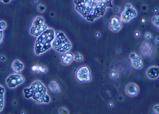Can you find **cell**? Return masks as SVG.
<instances>
[{
  "mask_svg": "<svg viewBox=\"0 0 159 114\" xmlns=\"http://www.w3.org/2000/svg\"><path fill=\"white\" fill-rule=\"evenodd\" d=\"M113 0H75V9L89 22L103 16L109 8L113 7Z\"/></svg>",
  "mask_w": 159,
  "mask_h": 114,
  "instance_id": "obj_1",
  "label": "cell"
},
{
  "mask_svg": "<svg viewBox=\"0 0 159 114\" xmlns=\"http://www.w3.org/2000/svg\"><path fill=\"white\" fill-rule=\"evenodd\" d=\"M47 92L46 87L39 80L34 81L30 87L24 89L25 98H32L38 103H48L50 102V98Z\"/></svg>",
  "mask_w": 159,
  "mask_h": 114,
  "instance_id": "obj_2",
  "label": "cell"
},
{
  "mask_svg": "<svg viewBox=\"0 0 159 114\" xmlns=\"http://www.w3.org/2000/svg\"><path fill=\"white\" fill-rule=\"evenodd\" d=\"M55 35L54 30L52 28H49L38 37L35 44V55L38 56L52 48V43L54 39Z\"/></svg>",
  "mask_w": 159,
  "mask_h": 114,
  "instance_id": "obj_3",
  "label": "cell"
},
{
  "mask_svg": "<svg viewBox=\"0 0 159 114\" xmlns=\"http://www.w3.org/2000/svg\"><path fill=\"white\" fill-rule=\"evenodd\" d=\"M52 47L55 51L63 53L70 50L71 49L72 44L63 32L57 31L55 33V38L52 42Z\"/></svg>",
  "mask_w": 159,
  "mask_h": 114,
  "instance_id": "obj_4",
  "label": "cell"
},
{
  "mask_svg": "<svg viewBox=\"0 0 159 114\" xmlns=\"http://www.w3.org/2000/svg\"><path fill=\"white\" fill-rule=\"evenodd\" d=\"M76 80L81 83H89L92 80L90 68L87 65H83L78 68L75 74Z\"/></svg>",
  "mask_w": 159,
  "mask_h": 114,
  "instance_id": "obj_5",
  "label": "cell"
},
{
  "mask_svg": "<svg viewBox=\"0 0 159 114\" xmlns=\"http://www.w3.org/2000/svg\"><path fill=\"white\" fill-rule=\"evenodd\" d=\"M44 20L42 17H36L32 23L30 34L34 36L38 37L43 32L48 29L47 25L44 24Z\"/></svg>",
  "mask_w": 159,
  "mask_h": 114,
  "instance_id": "obj_6",
  "label": "cell"
},
{
  "mask_svg": "<svg viewBox=\"0 0 159 114\" xmlns=\"http://www.w3.org/2000/svg\"><path fill=\"white\" fill-rule=\"evenodd\" d=\"M137 11L133 5L127 3L125 6L123 11L120 14V19L122 22L128 23L133 18L137 16Z\"/></svg>",
  "mask_w": 159,
  "mask_h": 114,
  "instance_id": "obj_7",
  "label": "cell"
},
{
  "mask_svg": "<svg viewBox=\"0 0 159 114\" xmlns=\"http://www.w3.org/2000/svg\"><path fill=\"white\" fill-rule=\"evenodd\" d=\"M25 81V78L18 74H12L9 75L6 80L7 86L9 88L16 87Z\"/></svg>",
  "mask_w": 159,
  "mask_h": 114,
  "instance_id": "obj_8",
  "label": "cell"
},
{
  "mask_svg": "<svg viewBox=\"0 0 159 114\" xmlns=\"http://www.w3.org/2000/svg\"><path fill=\"white\" fill-rule=\"evenodd\" d=\"M125 93L127 96L130 98H134L139 94L140 92L139 85L134 82H130L126 85Z\"/></svg>",
  "mask_w": 159,
  "mask_h": 114,
  "instance_id": "obj_9",
  "label": "cell"
},
{
  "mask_svg": "<svg viewBox=\"0 0 159 114\" xmlns=\"http://www.w3.org/2000/svg\"><path fill=\"white\" fill-rule=\"evenodd\" d=\"M123 22L120 18L117 16H113L109 20V27L111 32H118L123 28Z\"/></svg>",
  "mask_w": 159,
  "mask_h": 114,
  "instance_id": "obj_10",
  "label": "cell"
},
{
  "mask_svg": "<svg viewBox=\"0 0 159 114\" xmlns=\"http://www.w3.org/2000/svg\"><path fill=\"white\" fill-rule=\"evenodd\" d=\"M129 59L132 67L134 69L139 70L143 68V59L136 52H131L129 55Z\"/></svg>",
  "mask_w": 159,
  "mask_h": 114,
  "instance_id": "obj_11",
  "label": "cell"
},
{
  "mask_svg": "<svg viewBox=\"0 0 159 114\" xmlns=\"http://www.w3.org/2000/svg\"><path fill=\"white\" fill-rule=\"evenodd\" d=\"M147 77L152 80L157 79L159 77V68L156 66H152L148 68L146 71Z\"/></svg>",
  "mask_w": 159,
  "mask_h": 114,
  "instance_id": "obj_12",
  "label": "cell"
},
{
  "mask_svg": "<svg viewBox=\"0 0 159 114\" xmlns=\"http://www.w3.org/2000/svg\"><path fill=\"white\" fill-rule=\"evenodd\" d=\"M61 59L62 65H70L74 61L73 54L68 51L63 52V53L61 55Z\"/></svg>",
  "mask_w": 159,
  "mask_h": 114,
  "instance_id": "obj_13",
  "label": "cell"
},
{
  "mask_svg": "<svg viewBox=\"0 0 159 114\" xmlns=\"http://www.w3.org/2000/svg\"><path fill=\"white\" fill-rule=\"evenodd\" d=\"M140 51L144 56H150L152 52V49L151 44L148 42L143 43L140 48Z\"/></svg>",
  "mask_w": 159,
  "mask_h": 114,
  "instance_id": "obj_14",
  "label": "cell"
},
{
  "mask_svg": "<svg viewBox=\"0 0 159 114\" xmlns=\"http://www.w3.org/2000/svg\"><path fill=\"white\" fill-rule=\"evenodd\" d=\"M23 64L18 60H16L13 62L12 68L13 70L16 73H19L24 69Z\"/></svg>",
  "mask_w": 159,
  "mask_h": 114,
  "instance_id": "obj_15",
  "label": "cell"
},
{
  "mask_svg": "<svg viewBox=\"0 0 159 114\" xmlns=\"http://www.w3.org/2000/svg\"><path fill=\"white\" fill-rule=\"evenodd\" d=\"M31 69L34 72L38 73L45 74L48 71V68L43 65H34Z\"/></svg>",
  "mask_w": 159,
  "mask_h": 114,
  "instance_id": "obj_16",
  "label": "cell"
},
{
  "mask_svg": "<svg viewBox=\"0 0 159 114\" xmlns=\"http://www.w3.org/2000/svg\"><path fill=\"white\" fill-rule=\"evenodd\" d=\"M49 87L51 90L53 92H59L60 90L59 85H58L57 83L55 81H52L49 82Z\"/></svg>",
  "mask_w": 159,
  "mask_h": 114,
  "instance_id": "obj_17",
  "label": "cell"
},
{
  "mask_svg": "<svg viewBox=\"0 0 159 114\" xmlns=\"http://www.w3.org/2000/svg\"><path fill=\"white\" fill-rule=\"evenodd\" d=\"M5 92V88L0 85V112L2 111L3 108L4 107Z\"/></svg>",
  "mask_w": 159,
  "mask_h": 114,
  "instance_id": "obj_18",
  "label": "cell"
},
{
  "mask_svg": "<svg viewBox=\"0 0 159 114\" xmlns=\"http://www.w3.org/2000/svg\"><path fill=\"white\" fill-rule=\"evenodd\" d=\"M109 76L110 79L113 80H116L119 77L118 73L117 71L114 70H112L110 71V72H109Z\"/></svg>",
  "mask_w": 159,
  "mask_h": 114,
  "instance_id": "obj_19",
  "label": "cell"
},
{
  "mask_svg": "<svg viewBox=\"0 0 159 114\" xmlns=\"http://www.w3.org/2000/svg\"><path fill=\"white\" fill-rule=\"evenodd\" d=\"M74 60L77 62H81L83 61V57L78 52H75L73 54Z\"/></svg>",
  "mask_w": 159,
  "mask_h": 114,
  "instance_id": "obj_20",
  "label": "cell"
},
{
  "mask_svg": "<svg viewBox=\"0 0 159 114\" xmlns=\"http://www.w3.org/2000/svg\"><path fill=\"white\" fill-rule=\"evenodd\" d=\"M152 22L153 25L158 28L159 26L158 16H153L152 18Z\"/></svg>",
  "mask_w": 159,
  "mask_h": 114,
  "instance_id": "obj_21",
  "label": "cell"
},
{
  "mask_svg": "<svg viewBox=\"0 0 159 114\" xmlns=\"http://www.w3.org/2000/svg\"><path fill=\"white\" fill-rule=\"evenodd\" d=\"M159 104H156L154 105L153 107V112H154V113L157 114H159Z\"/></svg>",
  "mask_w": 159,
  "mask_h": 114,
  "instance_id": "obj_22",
  "label": "cell"
},
{
  "mask_svg": "<svg viewBox=\"0 0 159 114\" xmlns=\"http://www.w3.org/2000/svg\"><path fill=\"white\" fill-rule=\"evenodd\" d=\"M6 24L4 21H0V31L3 30L6 28Z\"/></svg>",
  "mask_w": 159,
  "mask_h": 114,
  "instance_id": "obj_23",
  "label": "cell"
},
{
  "mask_svg": "<svg viewBox=\"0 0 159 114\" xmlns=\"http://www.w3.org/2000/svg\"><path fill=\"white\" fill-rule=\"evenodd\" d=\"M151 35L150 34V33H149L147 32L144 35V38H146V39H150V38H151Z\"/></svg>",
  "mask_w": 159,
  "mask_h": 114,
  "instance_id": "obj_24",
  "label": "cell"
},
{
  "mask_svg": "<svg viewBox=\"0 0 159 114\" xmlns=\"http://www.w3.org/2000/svg\"><path fill=\"white\" fill-rule=\"evenodd\" d=\"M3 37V32L2 30L0 31V43L2 42Z\"/></svg>",
  "mask_w": 159,
  "mask_h": 114,
  "instance_id": "obj_25",
  "label": "cell"
},
{
  "mask_svg": "<svg viewBox=\"0 0 159 114\" xmlns=\"http://www.w3.org/2000/svg\"><path fill=\"white\" fill-rule=\"evenodd\" d=\"M0 60H1V61H2V62H4L6 60V58L5 56H4V55H1V56H0Z\"/></svg>",
  "mask_w": 159,
  "mask_h": 114,
  "instance_id": "obj_26",
  "label": "cell"
},
{
  "mask_svg": "<svg viewBox=\"0 0 159 114\" xmlns=\"http://www.w3.org/2000/svg\"><path fill=\"white\" fill-rule=\"evenodd\" d=\"M140 33L139 32H136L134 33V36L136 37V38H138V37H139L140 36Z\"/></svg>",
  "mask_w": 159,
  "mask_h": 114,
  "instance_id": "obj_27",
  "label": "cell"
},
{
  "mask_svg": "<svg viewBox=\"0 0 159 114\" xmlns=\"http://www.w3.org/2000/svg\"><path fill=\"white\" fill-rule=\"evenodd\" d=\"M11 1V0H0V1H2V2L5 3H8Z\"/></svg>",
  "mask_w": 159,
  "mask_h": 114,
  "instance_id": "obj_28",
  "label": "cell"
},
{
  "mask_svg": "<svg viewBox=\"0 0 159 114\" xmlns=\"http://www.w3.org/2000/svg\"><path fill=\"white\" fill-rule=\"evenodd\" d=\"M156 42L157 43H159V37H157V38H156Z\"/></svg>",
  "mask_w": 159,
  "mask_h": 114,
  "instance_id": "obj_29",
  "label": "cell"
}]
</instances>
